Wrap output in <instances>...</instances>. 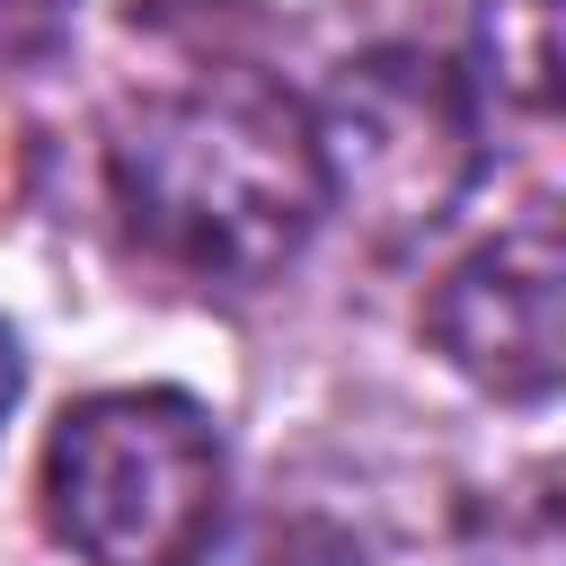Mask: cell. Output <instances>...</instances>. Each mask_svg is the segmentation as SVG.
Listing matches in <instances>:
<instances>
[{"mask_svg": "<svg viewBox=\"0 0 566 566\" xmlns=\"http://www.w3.org/2000/svg\"><path fill=\"white\" fill-rule=\"evenodd\" d=\"M106 186L124 230L195 283L283 274L327 212L310 106L248 71L124 97L106 124Z\"/></svg>", "mask_w": 566, "mask_h": 566, "instance_id": "6da1fadb", "label": "cell"}, {"mask_svg": "<svg viewBox=\"0 0 566 566\" xmlns=\"http://www.w3.org/2000/svg\"><path fill=\"white\" fill-rule=\"evenodd\" d=\"M230 451L186 389H97L44 442V522L80 566H203Z\"/></svg>", "mask_w": 566, "mask_h": 566, "instance_id": "7a4b0ae2", "label": "cell"}, {"mask_svg": "<svg viewBox=\"0 0 566 566\" xmlns=\"http://www.w3.org/2000/svg\"><path fill=\"white\" fill-rule=\"evenodd\" d=\"M310 150H318L327 212H345L380 248L442 230L486 168L469 80L416 44H380V53L336 62L327 97L310 106Z\"/></svg>", "mask_w": 566, "mask_h": 566, "instance_id": "3957f363", "label": "cell"}, {"mask_svg": "<svg viewBox=\"0 0 566 566\" xmlns=\"http://www.w3.org/2000/svg\"><path fill=\"white\" fill-rule=\"evenodd\" d=\"M424 336L486 398L539 407L566 380V239H557V221L531 212V221L495 230L486 248H469L433 283Z\"/></svg>", "mask_w": 566, "mask_h": 566, "instance_id": "277c9868", "label": "cell"}, {"mask_svg": "<svg viewBox=\"0 0 566 566\" xmlns=\"http://www.w3.org/2000/svg\"><path fill=\"white\" fill-rule=\"evenodd\" d=\"M239 566H460L433 531H398L380 504H310V495H274V513L256 522Z\"/></svg>", "mask_w": 566, "mask_h": 566, "instance_id": "5b68a950", "label": "cell"}, {"mask_svg": "<svg viewBox=\"0 0 566 566\" xmlns=\"http://www.w3.org/2000/svg\"><path fill=\"white\" fill-rule=\"evenodd\" d=\"M557 71H566L557 0H478V71H460L469 97H495L513 115H548Z\"/></svg>", "mask_w": 566, "mask_h": 566, "instance_id": "8992f818", "label": "cell"}, {"mask_svg": "<svg viewBox=\"0 0 566 566\" xmlns=\"http://www.w3.org/2000/svg\"><path fill=\"white\" fill-rule=\"evenodd\" d=\"M18 389H27V354H18V336L0 327V416L18 407Z\"/></svg>", "mask_w": 566, "mask_h": 566, "instance_id": "52a82bcc", "label": "cell"}]
</instances>
